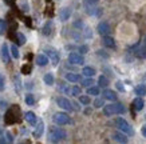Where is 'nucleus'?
Returning <instances> with one entry per match:
<instances>
[{
	"mask_svg": "<svg viewBox=\"0 0 146 144\" xmlns=\"http://www.w3.org/2000/svg\"><path fill=\"white\" fill-rule=\"evenodd\" d=\"M102 43H103V45L107 48H111V49H114L115 48V40L113 39V37H110V36H103V39H102Z\"/></svg>",
	"mask_w": 146,
	"mask_h": 144,
	"instance_id": "14",
	"label": "nucleus"
},
{
	"mask_svg": "<svg viewBox=\"0 0 146 144\" xmlns=\"http://www.w3.org/2000/svg\"><path fill=\"white\" fill-rule=\"evenodd\" d=\"M16 36H18V43L20 44V45H23V44L26 43V36L23 35V34H20V32H19Z\"/></svg>",
	"mask_w": 146,
	"mask_h": 144,
	"instance_id": "36",
	"label": "nucleus"
},
{
	"mask_svg": "<svg viewBox=\"0 0 146 144\" xmlns=\"http://www.w3.org/2000/svg\"><path fill=\"white\" fill-rule=\"evenodd\" d=\"M115 124H117V127H118L123 133H126V135H134V130L131 128V126H130L125 119L118 118L117 120H115Z\"/></svg>",
	"mask_w": 146,
	"mask_h": 144,
	"instance_id": "3",
	"label": "nucleus"
},
{
	"mask_svg": "<svg viewBox=\"0 0 146 144\" xmlns=\"http://www.w3.org/2000/svg\"><path fill=\"white\" fill-rule=\"evenodd\" d=\"M98 84H99V87L106 88L107 85H109V79H107L106 76H99V79H98Z\"/></svg>",
	"mask_w": 146,
	"mask_h": 144,
	"instance_id": "24",
	"label": "nucleus"
},
{
	"mask_svg": "<svg viewBox=\"0 0 146 144\" xmlns=\"http://www.w3.org/2000/svg\"><path fill=\"white\" fill-rule=\"evenodd\" d=\"M26 103H27L28 105H34V104H35V99H34V95H31V93L26 95Z\"/></svg>",
	"mask_w": 146,
	"mask_h": 144,
	"instance_id": "29",
	"label": "nucleus"
},
{
	"mask_svg": "<svg viewBox=\"0 0 146 144\" xmlns=\"http://www.w3.org/2000/svg\"><path fill=\"white\" fill-rule=\"evenodd\" d=\"M87 51H89V47H87V45H80L79 47V52L80 53H86Z\"/></svg>",
	"mask_w": 146,
	"mask_h": 144,
	"instance_id": "40",
	"label": "nucleus"
},
{
	"mask_svg": "<svg viewBox=\"0 0 146 144\" xmlns=\"http://www.w3.org/2000/svg\"><path fill=\"white\" fill-rule=\"evenodd\" d=\"M47 1H50V0H47Z\"/></svg>",
	"mask_w": 146,
	"mask_h": 144,
	"instance_id": "48",
	"label": "nucleus"
},
{
	"mask_svg": "<svg viewBox=\"0 0 146 144\" xmlns=\"http://www.w3.org/2000/svg\"><path fill=\"white\" fill-rule=\"evenodd\" d=\"M7 139H8L9 143H12V141H13V136L11 135V132H7Z\"/></svg>",
	"mask_w": 146,
	"mask_h": 144,
	"instance_id": "42",
	"label": "nucleus"
},
{
	"mask_svg": "<svg viewBox=\"0 0 146 144\" xmlns=\"http://www.w3.org/2000/svg\"><path fill=\"white\" fill-rule=\"evenodd\" d=\"M66 131L62 130V128H59V127H54L50 130V133H48V140L50 141H52V143H58V141H60V140H64L66 139Z\"/></svg>",
	"mask_w": 146,
	"mask_h": 144,
	"instance_id": "2",
	"label": "nucleus"
},
{
	"mask_svg": "<svg viewBox=\"0 0 146 144\" xmlns=\"http://www.w3.org/2000/svg\"><path fill=\"white\" fill-rule=\"evenodd\" d=\"M22 72L24 75H30V72H31V67H30V66H24L22 68Z\"/></svg>",
	"mask_w": 146,
	"mask_h": 144,
	"instance_id": "38",
	"label": "nucleus"
},
{
	"mask_svg": "<svg viewBox=\"0 0 146 144\" xmlns=\"http://www.w3.org/2000/svg\"><path fill=\"white\" fill-rule=\"evenodd\" d=\"M145 47H146V36H145Z\"/></svg>",
	"mask_w": 146,
	"mask_h": 144,
	"instance_id": "46",
	"label": "nucleus"
},
{
	"mask_svg": "<svg viewBox=\"0 0 146 144\" xmlns=\"http://www.w3.org/2000/svg\"><path fill=\"white\" fill-rule=\"evenodd\" d=\"M134 55L137 57H139V59H146V48H138V49H135L134 51Z\"/></svg>",
	"mask_w": 146,
	"mask_h": 144,
	"instance_id": "22",
	"label": "nucleus"
},
{
	"mask_svg": "<svg viewBox=\"0 0 146 144\" xmlns=\"http://www.w3.org/2000/svg\"><path fill=\"white\" fill-rule=\"evenodd\" d=\"M66 80L71 82V83H76V82H79L80 80V76L78 74H72V72H68L66 74Z\"/></svg>",
	"mask_w": 146,
	"mask_h": 144,
	"instance_id": "18",
	"label": "nucleus"
},
{
	"mask_svg": "<svg viewBox=\"0 0 146 144\" xmlns=\"http://www.w3.org/2000/svg\"><path fill=\"white\" fill-rule=\"evenodd\" d=\"M0 143H5V139H3V137H0Z\"/></svg>",
	"mask_w": 146,
	"mask_h": 144,
	"instance_id": "45",
	"label": "nucleus"
},
{
	"mask_svg": "<svg viewBox=\"0 0 146 144\" xmlns=\"http://www.w3.org/2000/svg\"><path fill=\"white\" fill-rule=\"evenodd\" d=\"M84 1H87L89 4H95V3H98L99 0H84Z\"/></svg>",
	"mask_w": 146,
	"mask_h": 144,
	"instance_id": "43",
	"label": "nucleus"
},
{
	"mask_svg": "<svg viewBox=\"0 0 146 144\" xmlns=\"http://www.w3.org/2000/svg\"><path fill=\"white\" fill-rule=\"evenodd\" d=\"M51 32H52V22L48 20V22L44 24V27H43V34H44V35H50Z\"/></svg>",
	"mask_w": 146,
	"mask_h": 144,
	"instance_id": "23",
	"label": "nucleus"
},
{
	"mask_svg": "<svg viewBox=\"0 0 146 144\" xmlns=\"http://www.w3.org/2000/svg\"><path fill=\"white\" fill-rule=\"evenodd\" d=\"M5 30H7V23H5V20L0 19V35H1V34H4Z\"/></svg>",
	"mask_w": 146,
	"mask_h": 144,
	"instance_id": "33",
	"label": "nucleus"
},
{
	"mask_svg": "<svg viewBox=\"0 0 146 144\" xmlns=\"http://www.w3.org/2000/svg\"><path fill=\"white\" fill-rule=\"evenodd\" d=\"M82 74L84 76H87V78H93L94 75H95V70H94L93 67H84L83 71H82Z\"/></svg>",
	"mask_w": 146,
	"mask_h": 144,
	"instance_id": "21",
	"label": "nucleus"
},
{
	"mask_svg": "<svg viewBox=\"0 0 146 144\" xmlns=\"http://www.w3.org/2000/svg\"><path fill=\"white\" fill-rule=\"evenodd\" d=\"M43 131H44V123L40 122L39 124H38V127H36V130L34 131V136H35V137H40L42 133H43Z\"/></svg>",
	"mask_w": 146,
	"mask_h": 144,
	"instance_id": "19",
	"label": "nucleus"
},
{
	"mask_svg": "<svg viewBox=\"0 0 146 144\" xmlns=\"http://www.w3.org/2000/svg\"><path fill=\"white\" fill-rule=\"evenodd\" d=\"M102 97L103 99H106V100H110V101H115L117 100V93L114 91H111V89H105V91L102 92Z\"/></svg>",
	"mask_w": 146,
	"mask_h": 144,
	"instance_id": "12",
	"label": "nucleus"
},
{
	"mask_svg": "<svg viewBox=\"0 0 146 144\" xmlns=\"http://www.w3.org/2000/svg\"><path fill=\"white\" fill-rule=\"evenodd\" d=\"M16 108H18V107H12V108L7 112V116H5V123L11 124V123H16L19 120L18 118H15V111H16Z\"/></svg>",
	"mask_w": 146,
	"mask_h": 144,
	"instance_id": "10",
	"label": "nucleus"
},
{
	"mask_svg": "<svg viewBox=\"0 0 146 144\" xmlns=\"http://www.w3.org/2000/svg\"><path fill=\"white\" fill-rule=\"evenodd\" d=\"M79 101L84 105H89L90 104V97L89 96H79Z\"/></svg>",
	"mask_w": 146,
	"mask_h": 144,
	"instance_id": "35",
	"label": "nucleus"
},
{
	"mask_svg": "<svg viewBox=\"0 0 146 144\" xmlns=\"http://www.w3.org/2000/svg\"><path fill=\"white\" fill-rule=\"evenodd\" d=\"M68 93L70 95H72V96H79L80 95V88L79 87H71L70 88V91H68Z\"/></svg>",
	"mask_w": 146,
	"mask_h": 144,
	"instance_id": "28",
	"label": "nucleus"
},
{
	"mask_svg": "<svg viewBox=\"0 0 146 144\" xmlns=\"http://www.w3.org/2000/svg\"><path fill=\"white\" fill-rule=\"evenodd\" d=\"M113 140L118 141V143H127V137H126V133L123 132H114L113 133Z\"/></svg>",
	"mask_w": 146,
	"mask_h": 144,
	"instance_id": "13",
	"label": "nucleus"
},
{
	"mask_svg": "<svg viewBox=\"0 0 146 144\" xmlns=\"http://www.w3.org/2000/svg\"><path fill=\"white\" fill-rule=\"evenodd\" d=\"M68 63H71V64H74V66H82L84 63V59L82 55H79V53L76 52H72L68 55Z\"/></svg>",
	"mask_w": 146,
	"mask_h": 144,
	"instance_id": "6",
	"label": "nucleus"
},
{
	"mask_svg": "<svg viewBox=\"0 0 146 144\" xmlns=\"http://www.w3.org/2000/svg\"><path fill=\"white\" fill-rule=\"evenodd\" d=\"M115 87L118 88V91L125 92V85H123V83H122V82H117V83H115Z\"/></svg>",
	"mask_w": 146,
	"mask_h": 144,
	"instance_id": "37",
	"label": "nucleus"
},
{
	"mask_svg": "<svg viewBox=\"0 0 146 144\" xmlns=\"http://www.w3.org/2000/svg\"><path fill=\"white\" fill-rule=\"evenodd\" d=\"M24 119L27 120V123H30L31 126H35L36 124V115L32 112V111H28L24 114Z\"/></svg>",
	"mask_w": 146,
	"mask_h": 144,
	"instance_id": "15",
	"label": "nucleus"
},
{
	"mask_svg": "<svg viewBox=\"0 0 146 144\" xmlns=\"http://www.w3.org/2000/svg\"><path fill=\"white\" fill-rule=\"evenodd\" d=\"M71 16V8L68 7H64L59 11V19H60V22H67Z\"/></svg>",
	"mask_w": 146,
	"mask_h": 144,
	"instance_id": "11",
	"label": "nucleus"
},
{
	"mask_svg": "<svg viewBox=\"0 0 146 144\" xmlns=\"http://www.w3.org/2000/svg\"><path fill=\"white\" fill-rule=\"evenodd\" d=\"M97 31H98V34L102 35V36L109 35V34H110V26H109V23L107 22H101L97 27Z\"/></svg>",
	"mask_w": 146,
	"mask_h": 144,
	"instance_id": "8",
	"label": "nucleus"
},
{
	"mask_svg": "<svg viewBox=\"0 0 146 144\" xmlns=\"http://www.w3.org/2000/svg\"><path fill=\"white\" fill-rule=\"evenodd\" d=\"M5 87V83H4V78L0 75V91H3Z\"/></svg>",
	"mask_w": 146,
	"mask_h": 144,
	"instance_id": "39",
	"label": "nucleus"
},
{
	"mask_svg": "<svg viewBox=\"0 0 146 144\" xmlns=\"http://www.w3.org/2000/svg\"><path fill=\"white\" fill-rule=\"evenodd\" d=\"M143 105H145V103H143L141 96H138V97H135L133 100V108L137 109V111H141V109L143 108Z\"/></svg>",
	"mask_w": 146,
	"mask_h": 144,
	"instance_id": "16",
	"label": "nucleus"
},
{
	"mask_svg": "<svg viewBox=\"0 0 146 144\" xmlns=\"http://www.w3.org/2000/svg\"><path fill=\"white\" fill-rule=\"evenodd\" d=\"M13 82H15V88H16V91L20 92V78H19V75H16V76L13 78Z\"/></svg>",
	"mask_w": 146,
	"mask_h": 144,
	"instance_id": "34",
	"label": "nucleus"
},
{
	"mask_svg": "<svg viewBox=\"0 0 146 144\" xmlns=\"http://www.w3.org/2000/svg\"><path fill=\"white\" fill-rule=\"evenodd\" d=\"M126 108H125L123 104L121 103H111V104H107L103 107V114L105 116H113V115H119L123 114Z\"/></svg>",
	"mask_w": 146,
	"mask_h": 144,
	"instance_id": "1",
	"label": "nucleus"
},
{
	"mask_svg": "<svg viewBox=\"0 0 146 144\" xmlns=\"http://www.w3.org/2000/svg\"><path fill=\"white\" fill-rule=\"evenodd\" d=\"M11 53H12V56L15 57V59H19V49H18V47L16 45H11Z\"/></svg>",
	"mask_w": 146,
	"mask_h": 144,
	"instance_id": "31",
	"label": "nucleus"
},
{
	"mask_svg": "<svg viewBox=\"0 0 146 144\" xmlns=\"http://www.w3.org/2000/svg\"><path fill=\"white\" fill-rule=\"evenodd\" d=\"M134 92H135L138 96L146 95V85H145V84H138L137 87L134 88Z\"/></svg>",
	"mask_w": 146,
	"mask_h": 144,
	"instance_id": "20",
	"label": "nucleus"
},
{
	"mask_svg": "<svg viewBox=\"0 0 146 144\" xmlns=\"http://www.w3.org/2000/svg\"><path fill=\"white\" fill-rule=\"evenodd\" d=\"M80 83H82L83 87H91V85L94 84V82H93V79L91 78H87V79H84V80H82Z\"/></svg>",
	"mask_w": 146,
	"mask_h": 144,
	"instance_id": "30",
	"label": "nucleus"
},
{
	"mask_svg": "<svg viewBox=\"0 0 146 144\" xmlns=\"http://www.w3.org/2000/svg\"><path fill=\"white\" fill-rule=\"evenodd\" d=\"M97 53L99 55V56H103L105 59H107V57H109V55H107V53H105V51H103V49H98Z\"/></svg>",
	"mask_w": 146,
	"mask_h": 144,
	"instance_id": "41",
	"label": "nucleus"
},
{
	"mask_svg": "<svg viewBox=\"0 0 146 144\" xmlns=\"http://www.w3.org/2000/svg\"><path fill=\"white\" fill-rule=\"evenodd\" d=\"M87 95H93V96H98L99 95V88L98 87H87Z\"/></svg>",
	"mask_w": 146,
	"mask_h": 144,
	"instance_id": "26",
	"label": "nucleus"
},
{
	"mask_svg": "<svg viewBox=\"0 0 146 144\" xmlns=\"http://www.w3.org/2000/svg\"><path fill=\"white\" fill-rule=\"evenodd\" d=\"M44 52H46V55L51 59V63H52L54 66H56L58 63H59V53H58L55 49H52V48H46Z\"/></svg>",
	"mask_w": 146,
	"mask_h": 144,
	"instance_id": "7",
	"label": "nucleus"
},
{
	"mask_svg": "<svg viewBox=\"0 0 146 144\" xmlns=\"http://www.w3.org/2000/svg\"><path fill=\"white\" fill-rule=\"evenodd\" d=\"M141 132H142V135H143V136H145V137H146V124H145V126H143V127H142Z\"/></svg>",
	"mask_w": 146,
	"mask_h": 144,
	"instance_id": "44",
	"label": "nucleus"
},
{
	"mask_svg": "<svg viewBox=\"0 0 146 144\" xmlns=\"http://www.w3.org/2000/svg\"><path fill=\"white\" fill-rule=\"evenodd\" d=\"M36 64L40 67H44L48 64V57L46 56V55H38L36 56Z\"/></svg>",
	"mask_w": 146,
	"mask_h": 144,
	"instance_id": "17",
	"label": "nucleus"
},
{
	"mask_svg": "<svg viewBox=\"0 0 146 144\" xmlns=\"http://www.w3.org/2000/svg\"><path fill=\"white\" fill-rule=\"evenodd\" d=\"M0 57L4 63H9V49L7 47V44H3L0 48Z\"/></svg>",
	"mask_w": 146,
	"mask_h": 144,
	"instance_id": "9",
	"label": "nucleus"
},
{
	"mask_svg": "<svg viewBox=\"0 0 146 144\" xmlns=\"http://www.w3.org/2000/svg\"><path fill=\"white\" fill-rule=\"evenodd\" d=\"M43 80H44V83L47 84V85H52L54 84V75L52 74H46Z\"/></svg>",
	"mask_w": 146,
	"mask_h": 144,
	"instance_id": "25",
	"label": "nucleus"
},
{
	"mask_svg": "<svg viewBox=\"0 0 146 144\" xmlns=\"http://www.w3.org/2000/svg\"><path fill=\"white\" fill-rule=\"evenodd\" d=\"M0 133H1V130H0Z\"/></svg>",
	"mask_w": 146,
	"mask_h": 144,
	"instance_id": "47",
	"label": "nucleus"
},
{
	"mask_svg": "<svg viewBox=\"0 0 146 144\" xmlns=\"http://www.w3.org/2000/svg\"><path fill=\"white\" fill-rule=\"evenodd\" d=\"M54 122L59 124V126H64V124H68L71 122L70 120V116L66 114V112H56L54 115Z\"/></svg>",
	"mask_w": 146,
	"mask_h": 144,
	"instance_id": "4",
	"label": "nucleus"
},
{
	"mask_svg": "<svg viewBox=\"0 0 146 144\" xmlns=\"http://www.w3.org/2000/svg\"><path fill=\"white\" fill-rule=\"evenodd\" d=\"M86 12L89 13V15H99L101 13V9L99 8H93V7H86Z\"/></svg>",
	"mask_w": 146,
	"mask_h": 144,
	"instance_id": "27",
	"label": "nucleus"
},
{
	"mask_svg": "<svg viewBox=\"0 0 146 144\" xmlns=\"http://www.w3.org/2000/svg\"><path fill=\"white\" fill-rule=\"evenodd\" d=\"M103 105H105L103 97H102V99H95V101H94V107H95V108H102Z\"/></svg>",
	"mask_w": 146,
	"mask_h": 144,
	"instance_id": "32",
	"label": "nucleus"
},
{
	"mask_svg": "<svg viewBox=\"0 0 146 144\" xmlns=\"http://www.w3.org/2000/svg\"><path fill=\"white\" fill-rule=\"evenodd\" d=\"M56 104L59 105L60 108L64 109V111H72V109H74L72 103H71L68 99L63 97V96H60V97H58V99H56Z\"/></svg>",
	"mask_w": 146,
	"mask_h": 144,
	"instance_id": "5",
	"label": "nucleus"
}]
</instances>
